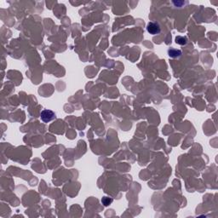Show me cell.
I'll list each match as a JSON object with an SVG mask.
<instances>
[{
	"mask_svg": "<svg viewBox=\"0 0 218 218\" xmlns=\"http://www.w3.org/2000/svg\"><path fill=\"white\" fill-rule=\"evenodd\" d=\"M175 43L180 45H186L187 43V39L186 37H183V36H177L175 38Z\"/></svg>",
	"mask_w": 218,
	"mask_h": 218,
	"instance_id": "obj_4",
	"label": "cell"
},
{
	"mask_svg": "<svg viewBox=\"0 0 218 218\" xmlns=\"http://www.w3.org/2000/svg\"><path fill=\"white\" fill-rule=\"evenodd\" d=\"M168 54L171 58H176V57L181 56L182 51L180 50H176V49H169L168 50Z\"/></svg>",
	"mask_w": 218,
	"mask_h": 218,
	"instance_id": "obj_3",
	"label": "cell"
},
{
	"mask_svg": "<svg viewBox=\"0 0 218 218\" xmlns=\"http://www.w3.org/2000/svg\"><path fill=\"white\" fill-rule=\"evenodd\" d=\"M112 202V198H109V197H103V198H101V203H102L104 205H106V206L111 205Z\"/></svg>",
	"mask_w": 218,
	"mask_h": 218,
	"instance_id": "obj_5",
	"label": "cell"
},
{
	"mask_svg": "<svg viewBox=\"0 0 218 218\" xmlns=\"http://www.w3.org/2000/svg\"><path fill=\"white\" fill-rule=\"evenodd\" d=\"M147 30L152 35L159 34L161 32L160 27H159V23H157V22H149L147 26Z\"/></svg>",
	"mask_w": 218,
	"mask_h": 218,
	"instance_id": "obj_2",
	"label": "cell"
},
{
	"mask_svg": "<svg viewBox=\"0 0 218 218\" xmlns=\"http://www.w3.org/2000/svg\"><path fill=\"white\" fill-rule=\"evenodd\" d=\"M41 119L44 123H48L51 120H53L55 119V114L53 111L51 110H48V109H44L41 112Z\"/></svg>",
	"mask_w": 218,
	"mask_h": 218,
	"instance_id": "obj_1",
	"label": "cell"
}]
</instances>
